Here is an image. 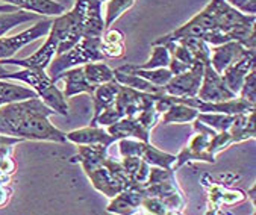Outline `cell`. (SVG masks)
<instances>
[{"label": "cell", "mask_w": 256, "mask_h": 215, "mask_svg": "<svg viewBox=\"0 0 256 215\" xmlns=\"http://www.w3.org/2000/svg\"><path fill=\"white\" fill-rule=\"evenodd\" d=\"M58 53V40L55 34L50 30L47 35L46 42L34 53V55L24 58V60H0V64H11V66H18L22 68H38V70H46L47 66L50 64Z\"/></svg>", "instance_id": "cell-14"}, {"label": "cell", "mask_w": 256, "mask_h": 215, "mask_svg": "<svg viewBox=\"0 0 256 215\" xmlns=\"http://www.w3.org/2000/svg\"><path fill=\"white\" fill-rule=\"evenodd\" d=\"M67 141L74 142L78 146L80 144H102L110 147L111 144H114L117 140L102 126H86V128H80L76 130H70L66 134Z\"/></svg>", "instance_id": "cell-19"}, {"label": "cell", "mask_w": 256, "mask_h": 215, "mask_svg": "<svg viewBox=\"0 0 256 215\" xmlns=\"http://www.w3.org/2000/svg\"><path fill=\"white\" fill-rule=\"evenodd\" d=\"M144 196L160 198L168 214H180L186 204L185 196L178 185L174 170L173 168H161V167H150L148 179L141 185Z\"/></svg>", "instance_id": "cell-2"}, {"label": "cell", "mask_w": 256, "mask_h": 215, "mask_svg": "<svg viewBox=\"0 0 256 215\" xmlns=\"http://www.w3.org/2000/svg\"><path fill=\"white\" fill-rule=\"evenodd\" d=\"M134 4H135V0H108L106 16L104 17L105 29L111 28L117 18H120L128 10H130L134 6Z\"/></svg>", "instance_id": "cell-33"}, {"label": "cell", "mask_w": 256, "mask_h": 215, "mask_svg": "<svg viewBox=\"0 0 256 215\" xmlns=\"http://www.w3.org/2000/svg\"><path fill=\"white\" fill-rule=\"evenodd\" d=\"M6 80H20L32 86V90L36 92V96L56 114L68 116L70 108L67 103V98L64 97L62 91L56 86V82L50 79V76L46 73V70L38 68H23L20 72L8 73Z\"/></svg>", "instance_id": "cell-4"}, {"label": "cell", "mask_w": 256, "mask_h": 215, "mask_svg": "<svg viewBox=\"0 0 256 215\" xmlns=\"http://www.w3.org/2000/svg\"><path fill=\"white\" fill-rule=\"evenodd\" d=\"M118 152L120 156H138L148 166H155V167H161V168H173V164L176 160V156L166 153L156 147H153L146 141L141 140H129V138H122L118 140Z\"/></svg>", "instance_id": "cell-8"}, {"label": "cell", "mask_w": 256, "mask_h": 215, "mask_svg": "<svg viewBox=\"0 0 256 215\" xmlns=\"http://www.w3.org/2000/svg\"><path fill=\"white\" fill-rule=\"evenodd\" d=\"M226 2L244 14L256 16V0H226Z\"/></svg>", "instance_id": "cell-35"}, {"label": "cell", "mask_w": 256, "mask_h": 215, "mask_svg": "<svg viewBox=\"0 0 256 215\" xmlns=\"http://www.w3.org/2000/svg\"><path fill=\"white\" fill-rule=\"evenodd\" d=\"M160 94H152V92H142L124 85H120V90L117 92L116 102L111 108L105 110L104 112H100L98 117L96 118L94 126H102L108 128L118 122L120 118L130 117L138 114L142 110L153 106L156 102Z\"/></svg>", "instance_id": "cell-3"}, {"label": "cell", "mask_w": 256, "mask_h": 215, "mask_svg": "<svg viewBox=\"0 0 256 215\" xmlns=\"http://www.w3.org/2000/svg\"><path fill=\"white\" fill-rule=\"evenodd\" d=\"M56 112L40 97L0 106V134L32 141L66 142V134L50 123Z\"/></svg>", "instance_id": "cell-1"}, {"label": "cell", "mask_w": 256, "mask_h": 215, "mask_svg": "<svg viewBox=\"0 0 256 215\" xmlns=\"http://www.w3.org/2000/svg\"><path fill=\"white\" fill-rule=\"evenodd\" d=\"M32 97H38L34 90L22 86L18 84H11L6 79H0V106Z\"/></svg>", "instance_id": "cell-26"}, {"label": "cell", "mask_w": 256, "mask_h": 215, "mask_svg": "<svg viewBox=\"0 0 256 215\" xmlns=\"http://www.w3.org/2000/svg\"><path fill=\"white\" fill-rule=\"evenodd\" d=\"M5 4L16 6L17 10L35 12L38 16H60L66 11V6L55 0H2Z\"/></svg>", "instance_id": "cell-22"}, {"label": "cell", "mask_w": 256, "mask_h": 215, "mask_svg": "<svg viewBox=\"0 0 256 215\" xmlns=\"http://www.w3.org/2000/svg\"><path fill=\"white\" fill-rule=\"evenodd\" d=\"M100 52L105 60H117L123 58L126 53V36L120 29L108 28L102 35Z\"/></svg>", "instance_id": "cell-21"}, {"label": "cell", "mask_w": 256, "mask_h": 215, "mask_svg": "<svg viewBox=\"0 0 256 215\" xmlns=\"http://www.w3.org/2000/svg\"><path fill=\"white\" fill-rule=\"evenodd\" d=\"M100 42L102 36H82L80 41H78L72 48L55 55V58L48 64L50 67L47 74L50 76V79H54L56 74L72 67L84 66L88 62L105 61L100 52Z\"/></svg>", "instance_id": "cell-5"}, {"label": "cell", "mask_w": 256, "mask_h": 215, "mask_svg": "<svg viewBox=\"0 0 256 215\" xmlns=\"http://www.w3.org/2000/svg\"><path fill=\"white\" fill-rule=\"evenodd\" d=\"M114 79L120 85H124V86H129V88H134V90H138L142 92H152V94H162L164 92L162 86L153 85L148 80H146L141 76L130 73V72H123V70L117 68V70H114Z\"/></svg>", "instance_id": "cell-24"}, {"label": "cell", "mask_w": 256, "mask_h": 215, "mask_svg": "<svg viewBox=\"0 0 256 215\" xmlns=\"http://www.w3.org/2000/svg\"><path fill=\"white\" fill-rule=\"evenodd\" d=\"M170 62V52L166 46L162 44H152V55L146 64L135 66L136 68L142 70H150V68H161V67H168Z\"/></svg>", "instance_id": "cell-32"}, {"label": "cell", "mask_w": 256, "mask_h": 215, "mask_svg": "<svg viewBox=\"0 0 256 215\" xmlns=\"http://www.w3.org/2000/svg\"><path fill=\"white\" fill-rule=\"evenodd\" d=\"M100 2H108V0H100Z\"/></svg>", "instance_id": "cell-38"}, {"label": "cell", "mask_w": 256, "mask_h": 215, "mask_svg": "<svg viewBox=\"0 0 256 215\" xmlns=\"http://www.w3.org/2000/svg\"><path fill=\"white\" fill-rule=\"evenodd\" d=\"M52 22L54 20H40L35 26L20 32L17 35L8 36V38L0 36V60L12 58L22 47L36 41L41 36L48 35L50 28H52Z\"/></svg>", "instance_id": "cell-10"}, {"label": "cell", "mask_w": 256, "mask_h": 215, "mask_svg": "<svg viewBox=\"0 0 256 215\" xmlns=\"http://www.w3.org/2000/svg\"><path fill=\"white\" fill-rule=\"evenodd\" d=\"M211 203L210 206L211 208H218L220 203H224V204H229V206H234L240 202H242L246 198V194L240 190H228L224 186H220V185H214L211 194Z\"/></svg>", "instance_id": "cell-29"}, {"label": "cell", "mask_w": 256, "mask_h": 215, "mask_svg": "<svg viewBox=\"0 0 256 215\" xmlns=\"http://www.w3.org/2000/svg\"><path fill=\"white\" fill-rule=\"evenodd\" d=\"M118 90H120V84L116 79L96 86V90L91 94V98L94 103V114L90 122V126L96 124V118L98 117L100 112H104L105 110H108V108H111L114 104Z\"/></svg>", "instance_id": "cell-20"}, {"label": "cell", "mask_w": 256, "mask_h": 215, "mask_svg": "<svg viewBox=\"0 0 256 215\" xmlns=\"http://www.w3.org/2000/svg\"><path fill=\"white\" fill-rule=\"evenodd\" d=\"M76 11L82 20L84 36H102L105 32V22L102 16L100 0H74Z\"/></svg>", "instance_id": "cell-13"}, {"label": "cell", "mask_w": 256, "mask_h": 215, "mask_svg": "<svg viewBox=\"0 0 256 215\" xmlns=\"http://www.w3.org/2000/svg\"><path fill=\"white\" fill-rule=\"evenodd\" d=\"M161 114L155 110V104L140 111L135 116L120 118L114 124L108 126V132L118 141L122 138H135L148 142L150 130L160 122Z\"/></svg>", "instance_id": "cell-6"}, {"label": "cell", "mask_w": 256, "mask_h": 215, "mask_svg": "<svg viewBox=\"0 0 256 215\" xmlns=\"http://www.w3.org/2000/svg\"><path fill=\"white\" fill-rule=\"evenodd\" d=\"M247 47H244L238 41H229L220 46H216L214 52L211 53L210 64L217 73H223L229 66H232L235 61H238L244 53Z\"/></svg>", "instance_id": "cell-18"}, {"label": "cell", "mask_w": 256, "mask_h": 215, "mask_svg": "<svg viewBox=\"0 0 256 215\" xmlns=\"http://www.w3.org/2000/svg\"><path fill=\"white\" fill-rule=\"evenodd\" d=\"M235 116L222 114V112H198L197 120L206 124L208 128L214 129L216 132H224L230 128Z\"/></svg>", "instance_id": "cell-31"}, {"label": "cell", "mask_w": 256, "mask_h": 215, "mask_svg": "<svg viewBox=\"0 0 256 215\" xmlns=\"http://www.w3.org/2000/svg\"><path fill=\"white\" fill-rule=\"evenodd\" d=\"M192 123L194 128V135L190 138L188 144L182 148V152L176 156V160L173 164V170L176 172L179 167L192 162V160H204V162H216V156L210 153V141L212 135L216 134L214 129L203 124L197 118Z\"/></svg>", "instance_id": "cell-7"}, {"label": "cell", "mask_w": 256, "mask_h": 215, "mask_svg": "<svg viewBox=\"0 0 256 215\" xmlns=\"http://www.w3.org/2000/svg\"><path fill=\"white\" fill-rule=\"evenodd\" d=\"M14 11H18L16 6L10 5V4H5V5H0V12H14Z\"/></svg>", "instance_id": "cell-36"}, {"label": "cell", "mask_w": 256, "mask_h": 215, "mask_svg": "<svg viewBox=\"0 0 256 215\" xmlns=\"http://www.w3.org/2000/svg\"><path fill=\"white\" fill-rule=\"evenodd\" d=\"M254 116L256 111H247L244 114H238L234 117V122L230 124V128L228 129L234 142H241L246 140H254Z\"/></svg>", "instance_id": "cell-23"}, {"label": "cell", "mask_w": 256, "mask_h": 215, "mask_svg": "<svg viewBox=\"0 0 256 215\" xmlns=\"http://www.w3.org/2000/svg\"><path fill=\"white\" fill-rule=\"evenodd\" d=\"M197 97L203 102H223L230 100L236 96L226 86L222 74L217 73L211 64H206L203 68V78Z\"/></svg>", "instance_id": "cell-11"}, {"label": "cell", "mask_w": 256, "mask_h": 215, "mask_svg": "<svg viewBox=\"0 0 256 215\" xmlns=\"http://www.w3.org/2000/svg\"><path fill=\"white\" fill-rule=\"evenodd\" d=\"M142 200H144V192L141 186H129L111 198V203L108 204L106 210L122 215L136 214L142 210Z\"/></svg>", "instance_id": "cell-16"}, {"label": "cell", "mask_w": 256, "mask_h": 215, "mask_svg": "<svg viewBox=\"0 0 256 215\" xmlns=\"http://www.w3.org/2000/svg\"><path fill=\"white\" fill-rule=\"evenodd\" d=\"M54 82H58V80H64V97L66 98H70L73 96H78V94H92V91L96 90L94 85H91L86 78H85V73H84V68L82 66H78V67H72L68 70H64L61 72L60 74H56L54 79Z\"/></svg>", "instance_id": "cell-17"}, {"label": "cell", "mask_w": 256, "mask_h": 215, "mask_svg": "<svg viewBox=\"0 0 256 215\" xmlns=\"http://www.w3.org/2000/svg\"><path fill=\"white\" fill-rule=\"evenodd\" d=\"M254 67V48H247L244 55L235 61L232 66H229L223 73H222V78L226 84V86L235 94L238 96L240 94V90H241V85H242V80L246 78V74Z\"/></svg>", "instance_id": "cell-15"}, {"label": "cell", "mask_w": 256, "mask_h": 215, "mask_svg": "<svg viewBox=\"0 0 256 215\" xmlns=\"http://www.w3.org/2000/svg\"><path fill=\"white\" fill-rule=\"evenodd\" d=\"M203 64H196L191 70L180 74H174L164 85V92L174 97H197L203 78Z\"/></svg>", "instance_id": "cell-12"}, {"label": "cell", "mask_w": 256, "mask_h": 215, "mask_svg": "<svg viewBox=\"0 0 256 215\" xmlns=\"http://www.w3.org/2000/svg\"><path fill=\"white\" fill-rule=\"evenodd\" d=\"M36 17H38V14L23 11V10L14 11V12H4L2 16H0V36H4L6 32H10L16 26L26 23V22H32Z\"/></svg>", "instance_id": "cell-30"}, {"label": "cell", "mask_w": 256, "mask_h": 215, "mask_svg": "<svg viewBox=\"0 0 256 215\" xmlns=\"http://www.w3.org/2000/svg\"><path fill=\"white\" fill-rule=\"evenodd\" d=\"M82 68H84L86 80L94 86L114 80V70L108 64H104L102 61L84 64Z\"/></svg>", "instance_id": "cell-27"}, {"label": "cell", "mask_w": 256, "mask_h": 215, "mask_svg": "<svg viewBox=\"0 0 256 215\" xmlns=\"http://www.w3.org/2000/svg\"><path fill=\"white\" fill-rule=\"evenodd\" d=\"M238 96L242 97L244 100L250 102L252 104H254V102H256V68L254 67L246 74Z\"/></svg>", "instance_id": "cell-34"}, {"label": "cell", "mask_w": 256, "mask_h": 215, "mask_svg": "<svg viewBox=\"0 0 256 215\" xmlns=\"http://www.w3.org/2000/svg\"><path fill=\"white\" fill-rule=\"evenodd\" d=\"M58 40V53H62L68 48H72L80 38L84 36L82 29V20L76 8H73L68 12H62L56 16V18L52 22V28H50ZM56 53V55H58Z\"/></svg>", "instance_id": "cell-9"}, {"label": "cell", "mask_w": 256, "mask_h": 215, "mask_svg": "<svg viewBox=\"0 0 256 215\" xmlns=\"http://www.w3.org/2000/svg\"><path fill=\"white\" fill-rule=\"evenodd\" d=\"M8 73H10V72L4 67V64H0V79H6Z\"/></svg>", "instance_id": "cell-37"}, {"label": "cell", "mask_w": 256, "mask_h": 215, "mask_svg": "<svg viewBox=\"0 0 256 215\" xmlns=\"http://www.w3.org/2000/svg\"><path fill=\"white\" fill-rule=\"evenodd\" d=\"M176 41L182 42V44L188 48V52L191 53L192 58H194L197 62H200V64H203V66L210 64L211 50H210L208 44L204 42L200 36H184V38H179V40H176Z\"/></svg>", "instance_id": "cell-28"}, {"label": "cell", "mask_w": 256, "mask_h": 215, "mask_svg": "<svg viewBox=\"0 0 256 215\" xmlns=\"http://www.w3.org/2000/svg\"><path fill=\"white\" fill-rule=\"evenodd\" d=\"M198 111L192 106H188L185 103H173L168 106V110L164 111L160 117V122L168 124V123H191L197 118Z\"/></svg>", "instance_id": "cell-25"}]
</instances>
